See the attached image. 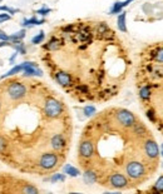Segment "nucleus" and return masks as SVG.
<instances>
[{
    "label": "nucleus",
    "instance_id": "obj_35",
    "mask_svg": "<svg viewBox=\"0 0 163 194\" xmlns=\"http://www.w3.org/2000/svg\"><path fill=\"white\" fill-rule=\"evenodd\" d=\"M0 40H9V35L3 30H0Z\"/></svg>",
    "mask_w": 163,
    "mask_h": 194
},
{
    "label": "nucleus",
    "instance_id": "obj_19",
    "mask_svg": "<svg viewBox=\"0 0 163 194\" xmlns=\"http://www.w3.org/2000/svg\"><path fill=\"white\" fill-rule=\"evenodd\" d=\"M20 72H23V66H21V64H19V65H15L14 68H11V69H10V70H9L6 74L2 75V79H5V78H8V76H11V75H15V74H18V73H20Z\"/></svg>",
    "mask_w": 163,
    "mask_h": 194
},
{
    "label": "nucleus",
    "instance_id": "obj_7",
    "mask_svg": "<svg viewBox=\"0 0 163 194\" xmlns=\"http://www.w3.org/2000/svg\"><path fill=\"white\" fill-rule=\"evenodd\" d=\"M93 151H94V148H93V144L92 142L89 140H84L82 142L80 147H79V153L83 158H90L93 155Z\"/></svg>",
    "mask_w": 163,
    "mask_h": 194
},
{
    "label": "nucleus",
    "instance_id": "obj_20",
    "mask_svg": "<svg viewBox=\"0 0 163 194\" xmlns=\"http://www.w3.org/2000/svg\"><path fill=\"white\" fill-rule=\"evenodd\" d=\"M123 8H124V6H123V3H122V2H116V3L113 4V6H112L109 14H111V15H114V14H119V13H122Z\"/></svg>",
    "mask_w": 163,
    "mask_h": 194
},
{
    "label": "nucleus",
    "instance_id": "obj_21",
    "mask_svg": "<svg viewBox=\"0 0 163 194\" xmlns=\"http://www.w3.org/2000/svg\"><path fill=\"white\" fill-rule=\"evenodd\" d=\"M133 127H134V132L137 134H139V135L146 134V128H144V125L142 123H134Z\"/></svg>",
    "mask_w": 163,
    "mask_h": 194
},
{
    "label": "nucleus",
    "instance_id": "obj_4",
    "mask_svg": "<svg viewBox=\"0 0 163 194\" xmlns=\"http://www.w3.org/2000/svg\"><path fill=\"white\" fill-rule=\"evenodd\" d=\"M126 169H127V174L133 179H138L144 174V167H143V164H141L139 162L128 163Z\"/></svg>",
    "mask_w": 163,
    "mask_h": 194
},
{
    "label": "nucleus",
    "instance_id": "obj_11",
    "mask_svg": "<svg viewBox=\"0 0 163 194\" xmlns=\"http://www.w3.org/2000/svg\"><path fill=\"white\" fill-rule=\"evenodd\" d=\"M23 75L24 76H42L43 72L40 70L38 66H28V68H23Z\"/></svg>",
    "mask_w": 163,
    "mask_h": 194
},
{
    "label": "nucleus",
    "instance_id": "obj_14",
    "mask_svg": "<svg viewBox=\"0 0 163 194\" xmlns=\"http://www.w3.org/2000/svg\"><path fill=\"white\" fill-rule=\"evenodd\" d=\"M25 34H26V30H25V29H21V30H19V32L14 33L13 35H10V36H9V41H11L13 44H17V43H19V41H21V40L25 38ZM13 44H11V45H13Z\"/></svg>",
    "mask_w": 163,
    "mask_h": 194
},
{
    "label": "nucleus",
    "instance_id": "obj_12",
    "mask_svg": "<svg viewBox=\"0 0 163 194\" xmlns=\"http://www.w3.org/2000/svg\"><path fill=\"white\" fill-rule=\"evenodd\" d=\"M45 23V20L44 19H36L35 17H33V18H30V19H23V21H21V26H24V28H32V26H34V25H42V24H44Z\"/></svg>",
    "mask_w": 163,
    "mask_h": 194
},
{
    "label": "nucleus",
    "instance_id": "obj_15",
    "mask_svg": "<svg viewBox=\"0 0 163 194\" xmlns=\"http://www.w3.org/2000/svg\"><path fill=\"white\" fill-rule=\"evenodd\" d=\"M62 45H63V41H62V40H59V39H57V38H53L48 44L44 45V48L48 49V50H58Z\"/></svg>",
    "mask_w": 163,
    "mask_h": 194
},
{
    "label": "nucleus",
    "instance_id": "obj_5",
    "mask_svg": "<svg viewBox=\"0 0 163 194\" xmlns=\"http://www.w3.org/2000/svg\"><path fill=\"white\" fill-rule=\"evenodd\" d=\"M57 163H58V157L54 153H45L40 157V160H39V165L47 170L53 169L57 165Z\"/></svg>",
    "mask_w": 163,
    "mask_h": 194
},
{
    "label": "nucleus",
    "instance_id": "obj_25",
    "mask_svg": "<svg viewBox=\"0 0 163 194\" xmlns=\"http://www.w3.org/2000/svg\"><path fill=\"white\" fill-rule=\"evenodd\" d=\"M13 47H14L15 51H18V53H20V54H25V53H26L25 44L23 43V41H19V43H17V44H13Z\"/></svg>",
    "mask_w": 163,
    "mask_h": 194
},
{
    "label": "nucleus",
    "instance_id": "obj_22",
    "mask_svg": "<svg viewBox=\"0 0 163 194\" xmlns=\"http://www.w3.org/2000/svg\"><path fill=\"white\" fill-rule=\"evenodd\" d=\"M108 30H109V28H108V25L105 24V23H99L98 24V26H97V33L99 34V35H104Z\"/></svg>",
    "mask_w": 163,
    "mask_h": 194
},
{
    "label": "nucleus",
    "instance_id": "obj_23",
    "mask_svg": "<svg viewBox=\"0 0 163 194\" xmlns=\"http://www.w3.org/2000/svg\"><path fill=\"white\" fill-rule=\"evenodd\" d=\"M45 39V34L44 32H39L38 35H35L33 39H32V43L33 44H40V43H43V40Z\"/></svg>",
    "mask_w": 163,
    "mask_h": 194
},
{
    "label": "nucleus",
    "instance_id": "obj_1",
    "mask_svg": "<svg viewBox=\"0 0 163 194\" xmlns=\"http://www.w3.org/2000/svg\"><path fill=\"white\" fill-rule=\"evenodd\" d=\"M44 112L47 114V117L49 118H57L62 114L63 112V105L60 102H58L54 98H49L45 102V106H44Z\"/></svg>",
    "mask_w": 163,
    "mask_h": 194
},
{
    "label": "nucleus",
    "instance_id": "obj_31",
    "mask_svg": "<svg viewBox=\"0 0 163 194\" xmlns=\"http://www.w3.org/2000/svg\"><path fill=\"white\" fill-rule=\"evenodd\" d=\"M147 118L151 120L152 123H154L156 121V114H154V112H153V109H149V110H147Z\"/></svg>",
    "mask_w": 163,
    "mask_h": 194
},
{
    "label": "nucleus",
    "instance_id": "obj_3",
    "mask_svg": "<svg viewBox=\"0 0 163 194\" xmlns=\"http://www.w3.org/2000/svg\"><path fill=\"white\" fill-rule=\"evenodd\" d=\"M117 119L118 121L122 124L123 127H133V124L135 123V118L134 115L129 112V110H126V109H120L118 110V113H117Z\"/></svg>",
    "mask_w": 163,
    "mask_h": 194
},
{
    "label": "nucleus",
    "instance_id": "obj_9",
    "mask_svg": "<svg viewBox=\"0 0 163 194\" xmlns=\"http://www.w3.org/2000/svg\"><path fill=\"white\" fill-rule=\"evenodd\" d=\"M55 79L62 87H70L73 84V79L72 76L65 73V72H58L55 74Z\"/></svg>",
    "mask_w": 163,
    "mask_h": 194
},
{
    "label": "nucleus",
    "instance_id": "obj_36",
    "mask_svg": "<svg viewBox=\"0 0 163 194\" xmlns=\"http://www.w3.org/2000/svg\"><path fill=\"white\" fill-rule=\"evenodd\" d=\"M9 45H11V43L9 40H2L0 41V48H3V47H9Z\"/></svg>",
    "mask_w": 163,
    "mask_h": 194
},
{
    "label": "nucleus",
    "instance_id": "obj_26",
    "mask_svg": "<svg viewBox=\"0 0 163 194\" xmlns=\"http://www.w3.org/2000/svg\"><path fill=\"white\" fill-rule=\"evenodd\" d=\"M153 57H154V59H156L157 62L163 63V48L157 49V50L154 51V54H153Z\"/></svg>",
    "mask_w": 163,
    "mask_h": 194
},
{
    "label": "nucleus",
    "instance_id": "obj_16",
    "mask_svg": "<svg viewBox=\"0 0 163 194\" xmlns=\"http://www.w3.org/2000/svg\"><path fill=\"white\" fill-rule=\"evenodd\" d=\"M83 178H84V182H85L87 184H93L94 182L97 181V175H96V173L92 172V170L85 172L84 175H83Z\"/></svg>",
    "mask_w": 163,
    "mask_h": 194
},
{
    "label": "nucleus",
    "instance_id": "obj_29",
    "mask_svg": "<svg viewBox=\"0 0 163 194\" xmlns=\"http://www.w3.org/2000/svg\"><path fill=\"white\" fill-rule=\"evenodd\" d=\"M23 192L26 193V194H36V193H38V189L34 188V187H32V185H28V187H25V188L23 189Z\"/></svg>",
    "mask_w": 163,
    "mask_h": 194
},
{
    "label": "nucleus",
    "instance_id": "obj_34",
    "mask_svg": "<svg viewBox=\"0 0 163 194\" xmlns=\"http://www.w3.org/2000/svg\"><path fill=\"white\" fill-rule=\"evenodd\" d=\"M5 145H6V143H5V140H4V138L0 136V151H3V150L5 149Z\"/></svg>",
    "mask_w": 163,
    "mask_h": 194
},
{
    "label": "nucleus",
    "instance_id": "obj_13",
    "mask_svg": "<svg viewBox=\"0 0 163 194\" xmlns=\"http://www.w3.org/2000/svg\"><path fill=\"white\" fill-rule=\"evenodd\" d=\"M126 18H127V13H126V11H122V13H119L118 19H117V25H118V29H119L120 32H123V33H126V32H127Z\"/></svg>",
    "mask_w": 163,
    "mask_h": 194
},
{
    "label": "nucleus",
    "instance_id": "obj_39",
    "mask_svg": "<svg viewBox=\"0 0 163 194\" xmlns=\"http://www.w3.org/2000/svg\"><path fill=\"white\" fill-rule=\"evenodd\" d=\"M162 155H163V144H162Z\"/></svg>",
    "mask_w": 163,
    "mask_h": 194
},
{
    "label": "nucleus",
    "instance_id": "obj_40",
    "mask_svg": "<svg viewBox=\"0 0 163 194\" xmlns=\"http://www.w3.org/2000/svg\"><path fill=\"white\" fill-rule=\"evenodd\" d=\"M162 167H163V164H162Z\"/></svg>",
    "mask_w": 163,
    "mask_h": 194
},
{
    "label": "nucleus",
    "instance_id": "obj_30",
    "mask_svg": "<svg viewBox=\"0 0 163 194\" xmlns=\"http://www.w3.org/2000/svg\"><path fill=\"white\" fill-rule=\"evenodd\" d=\"M49 13H51V9H49V8H45V6H43L42 9L36 10V14H39V15H43V17L48 15Z\"/></svg>",
    "mask_w": 163,
    "mask_h": 194
},
{
    "label": "nucleus",
    "instance_id": "obj_38",
    "mask_svg": "<svg viewBox=\"0 0 163 194\" xmlns=\"http://www.w3.org/2000/svg\"><path fill=\"white\" fill-rule=\"evenodd\" d=\"M158 129H159V130L163 133V124H159V125H158Z\"/></svg>",
    "mask_w": 163,
    "mask_h": 194
},
{
    "label": "nucleus",
    "instance_id": "obj_6",
    "mask_svg": "<svg viewBox=\"0 0 163 194\" xmlns=\"http://www.w3.org/2000/svg\"><path fill=\"white\" fill-rule=\"evenodd\" d=\"M109 181H111V184H112V187H114V188H118V189H120V188H124V187H127V184H128V182H127L126 177H124L123 174H119V173L112 174Z\"/></svg>",
    "mask_w": 163,
    "mask_h": 194
},
{
    "label": "nucleus",
    "instance_id": "obj_18",
    "mask_svg": "<svg viewBox=\"0 0 163 194\" xmlns=\"http://www.w3.org/2000/svg\"><path fill=\"white\" fill-rule=\"evenodd\" d=\"M139 96H141V99H143V100H148L149 98H151V87L146 85V87L141 88V90H139Z\"/></svg>",
    "mask_w": 163,
    "mask_h": 194
},
{
    "label": "nucleus",
    "instance_id": "obj_33",
    "mask_svg": "<svg viewBox=\"0 0 163 194\" xmlns=\"http://www.w3.org/2000/svg\"><path fill=\"white\" fill-rule=\"evenodd\" d=\"M77 89L79 90V91H82V93H83V94H87L88 93V87L87 85H79V87H77Z\"/></svg>",
    "mask_w": 163,
    "mask_h": 194
},
{
    "label": "nucleus",
    "instance_id": "obj_24",
    "mask_svg": "<svg viewBox=\"0 0 163 194\" xmlns=\"http://www.w3.org/2000/svg\"><path fill=\"white\" fill-rule=\"evenodd\" d=\"M153 192L163 193V175L159 177V179L156 182V184H154V187H153Z\"/></svg>",
    "mask_w": 163,
    "mask_h": 194
},
{
    "label": "nucleus",
    "instance_id": "obj_10",
    "mask_svg": "<svg viewBox=\"0 0 163 194\" xmlns=\"http://www.w3.org/2000/svg\"><path fill=\"white\" fill-rule=\"evenodd\" d=\"M51 147L55 150H62L65 147V140L62 134H57L51 138Z\"/></svg>",
    "mask_w": 163,
    "mask_h": 194
},
{
    "label": "nucleus",
    "instance_id": "obj_32",
    "mask_svg": "<svg viewBox=\"0 0 163 194\" xmlns=\"http://www.w3.org/2000/svg\"><path fill=\"white\" fill-rule=\"evenodd\" d=\"M10 19H11L10 14H0V23L8 21V20H10Z\"/></svg>",
    "mask_w": 163,
    "mask_h": 194
},
{
    "label": "nucleus",
    "instance_id": "obj_28",
    "mask_svg": "<svg viewBox=\"0 0 163 194\" xmlns=\"http://www.w3.org/2000/svg\"><path fill=\"white\" fill-rule=\"evenodd\" d=\"M65 181V177L64 174H54L51 178H50V182H64Z\"/></svg>",
    "mask_w": 163,
    "mask_h": 194
},
{
    "label": "nucleus",
    "instance_id": "obj_8",
    "mask_svg": "<svg viewBox=\"0 0 163 194\" xmlns=\"http://www.w3.org/2000/svg\"><path fill=\"white\" fill-rule=\"evenodd\" d=\"M144 150H146V154L149 157V158H157L158 157V145L156 144V142L153 140H147L146 144H144Z\"/></svg>",
    "mask_w": 163,
    "mask_h": 194
},
{
    "label": "nucleus",
    "instance_id": "obj_17",
    "mask_svg": "<svg viewBox=\"0 0 163 194\" xmlns=\"http://www.w3.org/2000/svg\"><path fill=\"white\" fill-rule=\"evenodd\" d=\"M64 173H65V174H69L70 177H78V175L80 174L79 169L74 168L73 165H70V164H66L65 167H64Z\"/></svg>",
    "mask_w": 163,
    "mask_h": 194
},
{
    "label": "nucleus",
    "instance_id": "obj_27",
    "mask_svg": "<svg viewBox=\"0 0 163 194\" xmlns=\"http://www.w3.org/2000/svg\"><path fill=\"white\" fill-rule=\"evenodd\" d=\"M83 112H84L85 117H92L94 113H96V108H94L93 105H87V106L83 109Z\"/></svg>",
    "mask_w": 163,
    "mask_h": 194
},
{
    "label": "nucleus",
    "instance_id": "obj_2",
    "mask_svg": "<svg viewBox=\"0 0 163 194\" xmlns=\"http://www.w3.org/2000/svg\"><path fill=\"white\" fill-rule=\"evenodd\" d=\"M8 94L11 99L14 100H19L21 98H24L26 94V88L19 81H11L9 87H8Z\"/></svg>",
    "mask_w": 163,
    "mask_h": 194
},
{
    "label": "nucleus",
    "instance_id": "obj_37",
    "mask_svg": "<svg viewBox=\"0 0 163 194\" xmlns=\"http://www.w3.org/2000/svg\"><path fill=\"white\" fill-rule=\"evenodd\" d=\"M17 55H18V51H15L14 54L10 57V59H9V62H10V64H14V60H15V58H17Z\"/></svg>",
    "mask_w": 163,
    "mask_h": 194
}]
</instances>
